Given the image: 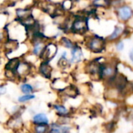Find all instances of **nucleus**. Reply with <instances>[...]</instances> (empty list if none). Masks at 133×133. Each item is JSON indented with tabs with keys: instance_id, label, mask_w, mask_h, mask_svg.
Masks as SVG:
<instances>
[{
	"instance_id": "obj_1",
	"label": "nucleus",
	"mask_w": 133,
	"mask_h": 133,
	"mask_svg": "<svg viewBox=\"0 0 133 133\" xmlns=\"http://www.w3.org/2000/svg\"><path fill=\"white\" fill-rule=\"evenodd\" d=\"M107 42H108L107 38H104L97 35H92L85 38V44L87 49L89 52L96 54L103 52L107 48Z\"/></svg>"
},
{
	"instance_id": "obj_2",
	"label": "nucleus",
	"mask_w": 133,
	"mask_h": 133,
	"mask_svg": "<svg viewBox=\"0 0 133 133\" xmlns=\"http://www.w3.org/2000/svg\"><path fill=\"white\" fill-rule=\"evenodd\" d=\"M89 21L84 15H75L73 17V21L70 28V33L73 35H85L89 32Z\"/></svg>"
},
{
	"instance_id": "obj_3",
	"label": "nucleus",
	"mask_w": 133,
	"mask_h": 133,
	"mask_svg": "<svg viewBox=\"0 0 133 133\" xmlns=\"http://www.w3.org/2000/svg\"><path fill=\"white\" fill-rule=\"evenodd\" d=\"M118 63L111 59L109 61H103L100 68V79L104 82H108L114 78L118 73Z\"/></svg>"
},
{
	"instance_id": "obj_4",
	"label": "nucleus",
	"mask_w": 133,
	"mask_h": 133,
	"mask_svg": "<svg viewBox=\"0 0 133 133\" xmlns=\"http://www.w3.org/2000/svg\"><path fill=\"white\" fill-rule=\"evenodd\" d=\"M100 58L93 59L88 62L85 65V73L92 79L95 81H99L100 79V68L101 64L103 61H100Z\"/></svg>"
},
{
	"instance_id": "obj_5",
	"label": "nucleus",
	"mask_w": 133,
	"mask_h": 133,
	"mask_svg": "<svg viewBox=\"0 0 133 133\" xmlns=\"http://www.w3.org/2000/svg\"><path fill=\"white\" fill-rule=\"evenodd\" d=\"M115 14L119 21L125 23L132 18L133 10L127 4H121L115 8Z\"/></svg>"
},
{
	"instance_id": "obj_6",
	"label": "nucleus",
	"mask_w": 133,
	"mask_h": 133,
	"mask_svg": "<svg viewBox=\"0 0 133 133\" xmlns=\"http://www.w3.org/2000/svg\"><path fill=\"white\" fill-rule=\"evenodd\" d=\"M57 52H58V45L51 40L46 44L43 52H42L39 57V59H41V61L50 62L52 59L56 57Z\"/></svg>"
},
{
	"instance_id": "obj_7",
	"label": "nucleus",
	"mask_w": 133,
	"mask_h": 133,
	"mask_svg": "<svg viewBox=\"0 0 133 133\" xmlns=\"http://www.w3.org/2000/svg\"><path fill=\"white\" fill-rule=\"evenodd\" d=\"M38 72L42 77L46 79H50L53 73V68L50 64V62L41 61L38 66Z\"/></svg>"
},
{
	"instance_id": "obj_8",
	"label": "nucleus",
	"mask_w": 133,
	"mask_h": 133,
	"mask_svg": "<svg viewBox=\"0 0 133 133\" xmlns=\"http://www.w3.org/2000/svg\"><path fill=\"white\" fill-rule=\"evenodd\" d=\"M71 59L70 61L71 63H79L84 59V54L81 46L76 45L72 49H71Z\"/></svg>"
},
{
	"instance_id": "obj_9",
	"label": "nucleus",
	"mask_w": 133,
	"mask_h": 133,
	"mask_svg": "<svg viewBox=\"0 0 133 133\" xmlns=\"http://www.w3.org/2000/svg\"><path fill=\"white\" fill-rule=\"evenodd\" d=\"M125 31V28H123L120 25H115L111 34L107 38V42H116L121 39V38L124 35Z\"/></svg>"
},
{
	"instance_id": "obj_10",
	"label": "nucleus",
	"mask_w": 133,
	"mask_h": 133,
	"mask_svg": "<svg viewBox=\"0 0 133 133\" xmlns=\"http://www.w3.org/2000/svg\"><path fill=\"white\" fill-rule=\"evenodd\" d=\"M71 64V63L70 61V59H68V56H66V52H63L57 61L58 68L60 70H66L68 68H69Z\"/></svg>"
},
{
	"instance_id": "obj_11",
	"label": "nucleus",
	"mask_w": 133,
	"mask_h": 133,
	"mask_svg": "<svg viewBox=\"0 0 133 133\" xmlns=\"http://www.w3.org/2000/svg\"><path fill=\"white\" fill-rule=\"evenodd\" d=\"M60 91L63 92V96H66L69 98H75L78 94V88L73 85H68V86H66L63 89Z\"/></svg>"
},
{
	"instance_id": "obj_12",
	"label": "nucleus",
	"mask_w": 133,
	"mask_h": 133,
	"mask_svg": "<svg viewBox=\"0 0 133 133\" xmlns=\"http://www.w3.org/2000/svg\"><path fill=\"white\" fill-rule=\"evenodd\" d=\"M91 5L95 9H108L111 7V3L109 0H92Z\"/></svg>"
},
{
	"instance_id": "obj_13",
	"label": "nucleus",
	"mask_w": 133,
	"mask_h": 133,
	"mask_svg": "<svg viewBox=\"0 0 133 133\" xmlns=\"http://www.w3.org/2000/svg\"><path fill=\"white\" fill-rule=\"evenodd\" d=\"M59 43L63 46L66 49H72L77 44L69 37H66V36H62L59 38Z\"/></svg>"
},
{
	"instance_id": "obj_14",
	"label": "nucleus",
	"mask_w": 133,
	"mask_h": 133,
	"mask_svg": "<svg viewBox=\"0 0 133 133\" xmlns=\"http://www.w3.org/2000/svg\"><path fill=\"white\" fill-rule=\"evenodd\" d=\"M33 122L35 124H48L49 119L45 114L40 113L33 117Z\"/></svg>"
},
{
	"instance_id": "obj_15",
	"label": "nucleus",
	"mask_w": 133,
	"mask_h": 133,
	"mask_svg": "<svg viewBox=\"0 0 133 133\" xmlns=\"http://www.w3.org/2000/svg\"><path fill=\"white\" fill-rule=\"evenodd\" d=\"M10 14L8 12L3 10L0 11V30H3L10 22Z\"/></svg>"
},
{
	"instance_id": "obj_16",
	"label": "nucleus",
	"mask_w": 133,
	"mask_h": 133,
	"mask_svg": "<svg viewBox=\"0 0 133 133\" xmlns=\"http://www.w3.org/2000/svg\"><path fill=\"white\" fill-rule=\"evenodd\" d=\"M68 131H69L68 127L63 126L57 124H52L49 129L50 133H68Z\"/></svg>"
},
{
	"instance_id": "obj_17",
	"label": "nucleus",
	"mask_w": 133,
	"mask_h": 133,
	"mask_svg": "<svg viewBox=\"0 0 133 133\" xmlns=\"http://www.w3.org/2000/svg\"><path fill=\"white\" fill-rule=\"evenodd\" d=\"M7 124H8L9 127L13 129H19L21 128V126L23 124L21 118L18 116H14V117H11V119L8 121Z\"/></svg>"
},
{
	"instance_id": "obj_18",
	"label": "nucleus",
	"mask_w": 133,
	"mask_h": 133,
	"mask_svg": "<svg viewBox=\"0 0 133 133\" xmlns=\"http://www.w3.org/2000/svg\"><path fill=\"white\" fill-rule=\"evenodd\" d=\"M20 89L24 94H32L35 91V88L32 85L25 82L21 85Z\"/></svg>"
},
{
	"instance_id": "obj_19",
	"label": "nucleus",
	"mask_w": 133,
	"mask_h": 133,
	"mask_svg": "<svg viewBox=\"0 0 133 133\" xmlns=\"http://www.w3.org/2000/svg\"><path fill=\"white\" fill-rule=\"evenodd\" d=\"M49 130L47 124H35L34 127V133H47Z\"/></svg>"
},
{
	"instance_id": "obj_20",
	"label": "nucleus",
	"mask_w": 133,
	"mask_h": 133,
	"mask_svg": "<svg viewBox=\"0 0 133 133\" xmlns=\"http://www.w3.org/2000/svg\"><path fill=\"white\" fill-rule=\"evenodd\" d=\"M55 110L59 114H62V115H65L68 113V110L63 105H60V104H55L53 106Z\"/></svg>"
},
{
	"instance_id": "obj_21",
	"label": "nucleus",
	"mask_w": 133,
	"mask_h": 133,
	"mask_svg": "<svg viewBox=\"0 0 133 133\" xmlns=\"http://www.w3.org/2000/svg\"><path fill=\"white\" fill-rule=\"evenodd\" d=\"M35 98V96L33 94H24V95L18 97L17 100L19 103H26V102H28L31 99H34Z\"/></svg>"
},
{
	"instance_id": "obj_22",
	"label": "nucleus",
	"mask_w": 133,
	"mask_h": 133,
	"mask_svg": "<svg viewBox=\"0 0 133 133\" xmlns=\"http://www.w3.org/2000/svg\"><path fill=\"white\" fill-rule=\"evenodd\" d=\"M124 42L122 40H121V39L118 40V41H117V43L115 45L116 50L118 51V52H121V51H122L124 49Z\"/></svg>"
},
{
	"instance_id": "obj_23",
	"label": "nucleus",
	"mask_w": 133,
	"mask_h": 133,
	"mask_svg": "<svg viewBox=\"0 0 133 133\" xmlns=\"http://www.w3.org/2000/svg\"><path fill=\"white\" fill-rule=\"evenodd\" d=\"M128 56H129V59L131 62H133V48L130 50L129 53H128Z\"/></svg>"
},
{
	"instance_id": "obj_24",
	"label": "nucleus",
	"mask_w": 133,
	"mask_h": 133,
	"mask_svg": "<svg viewBox=\"0 0 133 133\" xmlns=\"http://www.w3.org/2000/svg\"><path fill=\"white\" fill-rule=\"evenodd\" d=\"M129 114H130V116H131L133 117V107L130 108V110H129Z\"/></svg>"
},
{
	"instance_id": "obj_25",
	"label": "nucleus",
	"mask_w": 133,
	"mask_h": 133,
	"mask_svg": "<svg viewBox=\"0 0 133 133\" xmlns=\"http://www.w3.org/2000/svg\"><path fill=\"white\" fill-rule=\"evenodd\" d=\"M109 1L111 3V4L113 3H115V2H118V1H121V0H109Z\"/></svg>"
}]
</instances>
